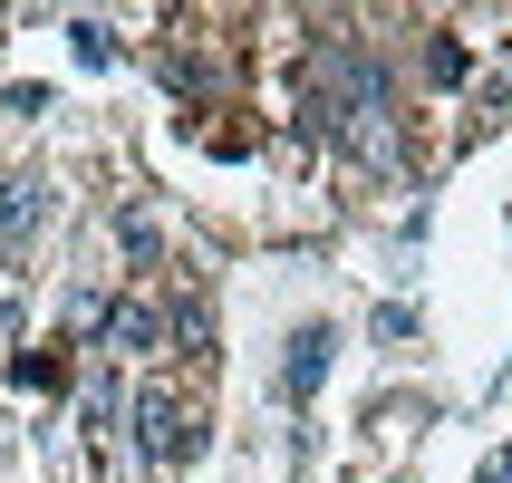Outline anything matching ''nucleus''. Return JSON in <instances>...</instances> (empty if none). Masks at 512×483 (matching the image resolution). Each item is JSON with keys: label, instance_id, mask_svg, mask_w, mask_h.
Returning a JSON list of instances; mask_svg holds the SVG:
<instances>
[{"label": "nucleus", "instance_id": "nucleus-1", "mask_svg": "<svg viewBox=\"0 0 512 483\" xmlns=\"http://www.w3.org/2000/svg\"><path fill=\"white\" fill-rule=\"evenodd\" d=\"M136 445L155 464H184V455H194V406L174 397V387H145V397H136Z\"/></svg>", "mask_w": 512, "mask_h": 483}, {"label": "nucleus", "instance_id": "nucleus-2", "mask_svg": "<svg viewBox=\"0 0 512 483\" xmlns=\"http://www.w3.org/2000/svg\"><path fill=\"white\" fill-rule=\"evenodd\" d=\"M329 348H339V329H319V319H310V329H290V358H281V397H290V406H310V397H319Z\"/></svg>", "mask_w": 512, "mask_h": 483}, {"label": "nucleus", "instance_id": "nucleus-3", "mask_svg": "<svg viewBox=\"0 0 512 483\" xmlns=\"http://www.w3.org/2000/svg\"><path fill=\"white\" fill-rule=\"evenodd\" d=\"M97 329H107V348H126V358H145V348L165 339V319L145 310V300H116V310L97 319Z\"/></svg>", "mask_w": 512, "mask_h": 483}, {"label": "nucleus", "instance_id": "nucleus-4", "mask_svg": "<svg viewBox=\"0 0 512 483\" xmlns=\"http://www.w3.org/2000/svg\"><path fill=\"white\" fill-rule=\"evenodd\" d=\"M0 232H10V242H29V232H39V184H0Z\"/></svg>", "mask_w": 512, "mask_h": 483}, {"label": "nucleus", "instance_id": "nucleus-5", "mask_svg": "<svg viewBox=\"0 0 512 483\" xmlns=\"http://www.w3.org/2000/svg\"><path fill=\"white\" fill-rule=\"evenodd\" d=\"M58 377H68V358H39V348H20V358H10V387H29V397H39V387H58Z\"/></svg>", "mask_w": 512, "mask_h": 483}, {"label": "nucleus", "instance_id": "nucleus-6", "mask_svg": "<svg viewBox=\"0 0 512 483\" xmlns=\"http://www.w3.org/2000/svg\"><path fill=\"white\" fill-rule=\"evenodd\" d=\"M464 68H474L464 39H426V78H435V87H464Z\"/></svg>", "mask_w": 512, "mask_h": 483}, {"label": "nucleus", "instance_id": "nucleus-7", "mask_svg": "<svg viewBox=\"0 0 512 483\" xmlns=\"http://www.w3.org/2000/svg\"><path fill=\"white\" fill-rule=\"evenodd\" d=\"M68 39H78V58H87V68H107V58H116V39H107V20H78V29H68Z\"/></svg>", "mask_w": 512, "mask_h": 483}, {"label": "nucleus", "instance_id": "nucleus-8", "mask_svg": "<svg viewBox=\"0 0 512 483\" xmlns=\"http://www.w3.org/2000/svg\"><path fill=\"white\" fill-rule=\"evenodd\" d=\"M116 242H126L136 261H155V223H145V213H126V223H116Z\"/></svg>", "mask_w": 512, "mask_h": 483}, {"label": "nucleus", "instance_id": "nucleus-9", "mask_svg": "<svg viewBox=\"0 0 512 483\" xmlns=\"http://www.w3.org/2000/svg\"><path fill=\"white\" fill-rule=\"evenodd\" d=\"M484 483H512V445H503V455H493V464H484Z\"/></svg>", "mask_w": 512, "mask_h": 483}, {"label": "nucleus", "instance_id": "nucleus-10", "mask_svg": "<svg viewBox=\"0 0 512 483\" xmlns=\"http://www.w3.org/2000/svg\"><path fill=\"white\" fill-rule=\"evenodd\" d=\"M0 329H10V300H0Z\"/></svg>", "mask_w": 512, "mask_h": 483}]
</instances>
